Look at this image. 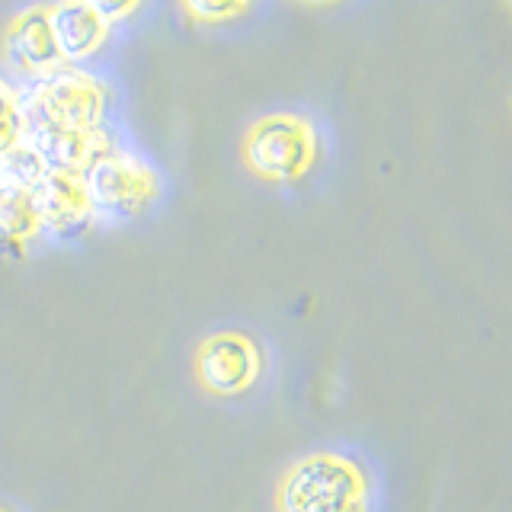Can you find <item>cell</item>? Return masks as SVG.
<instances>
[{
    "instance_id": "obj_16",
    "label": "cell",
    "mask_w": 512,
    "mask_h": 512,
    "mask_svg": "<svg viewBox=\"0 0 512 512\" xmlns=\"http://www.w3.org/2000/svg\"><path fill=\"white\" fill-rule=\"evenodd\" d=\"M0 512H7V509H0Z\"/></svg>"
},
{
    "instance_id": "obj_7",
    "label": "cell",
    "mask_w": 512,
    "mask_h": 512,
    "mask_svg": "<svg viewBox=\"0 0 512 512\" xmlns=\"http://www.w3.org/2000/svg\"><path fill=\"white\" fill-rule=\"evenodd\" d=\"M4 55L13 68H20L23 74H32V77H42L48 71L61 68V64H68L55 45L48 7L36 4L13 16L4 32Z\"/></svg>"
},
{
    "instance_id": "obj_9",
    "label": "cell",
    "mask_w": 512,
    "mask_h": 512,
    "mask_svg": "<svg viewBox=\"0 0 512 512\" xmlns=\"http://www.w3.org/2000/svg\"><path fill=\"white\" fill-rule=\"evenodd\" d=\"M48 20H52L58 52L68 64L93 55L109 29L103 16L90 10L84 0H55V4L48 7Z\"/></svg>"
},
{
    "instance_id": "obj_13",
    "label": "cell",
    "mask_w": 512,
    "mask_h": 512,
    "mask_svg": "<svg viewBox=\"0 0 512 512\" xmlns=\"http://www.w3.org/2000/svg\"><path fill=\"white\" fill-rule=\"evenodd\" d=\"M250 0H183L186 13L192 20H202V23H218V20H228V16H237L240 10H247Z\"/></svg>"
},
{
    "instance_id": "obj_3",
    "label": "cell",
    "mask_w": 512,
    "mask_h": 512,
    "mask_svg": "<svg viewBox=\"0 0 512 512\" xmlns=\"http://www.w3.org/2000/svg\"><path fill=\"white\" fill-rule=\"evenodd\" d=\"M317 157L314 125L292 112H272L256 119L244 138V160L263 180H298Z\"/></svg>"
},
{
    "instance_id": "obj_2",
    "label": "cell",
    "mask_w": 512,
    "mask_h": 512,
    "mask_svg": "<svg viewBox=\"0 0 512 512\" xmlns=\"http://www.w3.org/2000/svg\"><path fill=\"white\" fill-rule=\"evenodd\" d=\"M23 100L26 125H55V128H100L106 112V87L96 77L61 64V68L36 77Z\"/></svg>"
},
{
    "instance_id": "obj_4",
    "label": "cell",
    "mask_w": 512,
    "mask_h": 512,
    "mask_svg": "<svg viewBox=\"0 0 512 512\" xmlns=\"http://www.w3.org/2000/svg\"><path fill=\"white\" fill-rule=\"evenodd\" d=\"M93 215L106 218H135L148 212L160 196V176L141 157L112 148L84 173Z\"/></svg>"
},
{
    "instance_id": "obj_6",
    "label": "cell",
    "mask_w": 512,
    "mask_h": 512,
    "mask_svg": "<svg viewBox=\"0 0 512 512\" xmlns=\"http://www.w3.org/2000/svg\"><path fill=\"white\" fill-rule=\"evenodd\" d=\"M32 205H36L42 231H52L58 237H74L87 231L90 221L96 218L87 180L77 170H48L32 189Z\"/></svg>"
},
{
    "instance_id": "obj_1",
    "label": "cell",
    "mask_w": 512,
    "mask_h": 512,
    "mask_svg": "<svg viewBox=\"0 0 512 512\" xmlns=\"http://www.w3.org/2000/svg\"><path fill=\"white\" fill-rule=\"evenodd\" d=\"M276 500L279 512H365L368 480L356 461L320 452L288 468Z\"/></svg>"
},
{
    "instance_id": "obj_14",
    "label": "cell",
    "mask_w": 512,
    "mask_h": 512,
    "mask_svg": "<svg viewBox=\"0 0 512 512\" xmlns=\"http://www.w3.org/2000/svg\"><path fill=\"white\" fill-rule=\"evenodd\" d=\"M84 4L100 13L106 23H116V20H122V16L132 13L141 0H84Z\"/></svg>"
},
{
    "instance_id": "obj_11",
    "label": "cell",
    "mask_w": 512,
    "mask_h": 512,
    "mask_svg": "<svg viewBox=\"0 0 512 512\" xmlns=\"http://www.w3.org/2000/svg\"><path fill=\"white\" fill-rule=\"evenodd\" d=\"M48 173L42 154L32 148L29 141H20L16 148L0 154V183L16 186V189H36V183Z\"/></svg>"
},
{
    "instance_id": "obj_10",
    "label": "cell",
    "mask_w": 512,
    "mask_h": 512,
    "mask_svg": "<svg viewBox=\"0 0 512 512\" xmlns=\"http://www.w3.org/2000/svg\"><path fill=\"white\" fill-rule=\"evenodd\" d=\"M36 234H42V221L32 205V192L0 183V244L20 250V244Z\"/></svg>"
},
{
    "instance_id": "obj_8",
    "label": "cell",
    "mask_w": 512,
    "mask_h": 512,
    "mask_svg": "<svg viewBox=\"0 0 512 512\" xmlns=\"http://www.w3.org/2000/svg\"><path fill=\"white\" fill-rule=\"evenodd\" d=\"M45 160L48 170H77L87 173L96 160L109 154L116 144L103 128H55V125H26V138Z\"/></svg>"
},
{
    "instance_id": "obj_5",
    "label": "cell",
    "mask_w": 512,
    "mask_h": 512,
    "mask_svg": "<svg viewBox=\"0 0 512 512\" xmlns=\"http://www.w3.org/2000/svg\"><path fill=\"white\" fill-rule=\"evenodd\" d=\"M263 372V356L247 333L224 330L202 340L196 352V375L205 391L234 397L250 391Z\"/></svg>"
},
{
    "instance_id": "obj_12",
    "label": "cell",
    "mask_w": 512,
    "mask_h": 512,
    "mask_svg": "<svg viewBox=\"0 0 512 512\" xmlns=\"http://www.w3.org/2000/svg\"><path fill=\"white\" fill-rule=\"evenodd\" d=\"M23 138H26L23 100L7 80H0V154L16 148Z\"/></svg>"
},
{
    "instance_id": "obj_15",
    "label": "cell",
    "mask_w": 512,
    "mask_h": 512,
    "mask_svg": "<svg viewBox=\"0 0 512 512\" xmlns=\"http://www.w3.org/2000/svg\"><path fill=\"white\" fill-rule=\"evenodd\" d=\"M308 4H333V0H308Z\"/></svg>"
}]
</instances>
